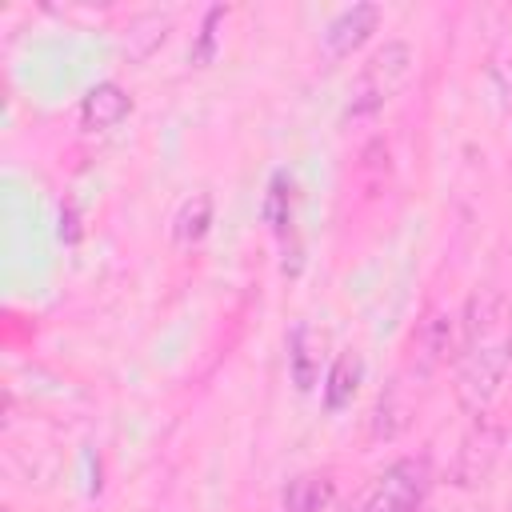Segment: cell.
<instances>
[{
    "label": "cell",
    "mask_w": 512,
    "mask_h": 512,
    "mask_svg": "<svg viewBox=\"0 0 512 512\" xmlns=\"http://www.w3.org/2000/svg\"><path fill=\"white\" fill-rule=\"evenodd\" d=\"M376 24H380V8H376V4H352V8H344V12L332 16V24L324 28V52H328L332 60L352 56V52L376 32Z\"/></svg>",
    "instance_id": "8992f818"
},
{
    "label": "cell",
    "mask_w": 512,
    "mask_h": 512,
    "mask_svg": "<svg viewBox=\"0 0 512 512\" xmlns=\"http://www.w3.org/2000/svg\"><path fill=\"white\" fill-rule=\"evenodd\" d=\"M220 20H224V8H220V4L204 12L200 36H196V44H192V64H196V68H204V64L216 56V40H220V36H216V24H220Z\"/></svg>",
    "instance_id": "4fadbf2b"
},
{
    "label": "cell",
    "mask_w": 512,
    "mask_h": 512,
    "mask_svg": "<svg viewBox=\"0 0 512 512\" xmlns=\"http://www.w3.org/2000/svg\"><path fill=\"white\" fill-rule=\"evenodd\" d=\"M264 220L272 224L276 236H284L288 224H292V180H288L284 172H276V176L268 180V192H264Z\"/></svg>",
    "instance_id": "7c38bea8"
},
{
    "label": "cell",
    "mask_w": 512,
    "mask_h": 512,
    "mask_svg": "<svg viewBox=\"0 0 512 512\" xmlns=\"http://www.w3.org/2000/svg\"><path fill=\"white\" fill-rule=\"evenodd\" d=\"M508 368H512V340L500 332V324L468 340L460 348V368H456V404L468 416H484Z\"/></svg>",
    "instance_id": "6da1fadb"
},
{
    "label": "cell",
    "mask_w": 512,
    "mask_h": 512,
    "mask_svg": "<svg viewBox=\"0 0 512 512\" xmlns=\"http://www.w3.org/2000/svg\"><path fill=\"white\" fill-rule=\"evenodd\" d=\"M360 376H364V360H360V352H352V348L340 352V356L332 360L328 376H324V408H328V412L348 408L352 396L360 392Z\"/></svg>",
    "instance_id": "9c48e42d"
},
{
    "label": "cell",
    "mask_w": 512,
    "mask_h": 512,
    "mask_svg": "<svg viewBox=\"0 0 512 512\" xmlns=\"http://www.w3.org/2000/svg\"><path fill=\"white\" fill-rule=\"evenodd\" d=\"M428 488H432L428 456H404L380 472V480L364 500V512H420Z\"/></svg>",
    "instance_id": "3957f363"
},
{
    "label": "cell",
    "mask_w": 512,
    "mask_h": 512,
    "mask_svg": "<svg viewBox=\"0 0 512 512\" xmlns=\"http://www.w3.org/2000/svg\"><path fill=\"white\" fill-rule=\"evenodd\" d=\"M500 440L504 432L488 420H476V428L464 436L460 452H456V464H452V484L456 488H472V484H484V476L492 472L496 456H500Z\"/></svg>",
    "instance_id": "277c9868"
},
{
    "label": "cell",
    "mask_w": 512,
    "mask_h": 512,
    "mask_svg": "<svg viewBox=\"0 0 512 512\" xmlns=\"http://www.w3.org/2000/svg\"><path fill=\"white\" fill-rule=\"evenodd\" d=\"M132 112V96L116 80H100L80 100V128L84 132H108Z\"/></svg>",
    "instance_id": "52a82bcc"
},
{
    "label": "cell",
    "mask_w": 512,
    "mask_h": 512,
    "mask_svg": "<svg viewBox=\"0 0 512 512\" xmlns=\"http://www.w3.org/2000/svg\"><path fill=\"white\" fill-rule=\"evenodd\" d=\"M412 48L404 40H388L384 48H376L368 56V64L360 68L352 92H348V108H344V120H364L372 112H380L412 76Z\"/></svg>",
    "instance_id": "7a4b0ae2"
},
{
    "label": "cell",
    "mask_w": 512,
    "mask_h": 512,
    "mask_svg": "<svg viewBox=\"0 0 512 512\" xmlns=\"http://www.w3.org/2000/svg\"><path fill=\"white\" fill-rule=\"evenodd\" d=\"M448 344H452V320L444 312H432L412 336V368L420 380L432 376V368L448 356Z\"/></svg>",
    "instance_id": "ba28073f"
},
{
    "label": "cell",
    "mask_w": 512,
    "mask_h": 512,
    "mask_svg": "<svg viewBox=\"0 0 512 512\" xmlns=\"http://www.w3.org/2000/svg\"><path fill=\"white\" fill-rule=\"evenodd\" d=\"M332 496L328 476H296L284 492V512H324Z\"/></svg>",
    "instance_id": "8fae6325"
},
{
    "label": "cell",
    "mask_w": 512,
    "mask_h": 512,
    "mask_svg": "<svg viewBox=\"0 0 512 512\" xmlns=\"http://www.w3.org/2000/svg\"><path fill=\"white\" fill-rule=\"evenodd\" d=\"M208 228H212V196H208V192H192V196L176 208V216H172V236H176V244L188 248V244L204 240Z\"/></svg>",
    "instance_id": "30bf717a"
},
{
    "label": "cell",
    "mask_w": 512,
    "mask_h": 512,
    "mask_svg": "<svg viewBox=\"0 0 512 512\" xmlns=\"http://www.w3.org/2000/svg\"><path fill=\"white\" fill-rule=\"evenodd\" d=\"M324 348H328V336L320 328H312L308 320H300L288 336V376L296 384V392H312L316 380H320V368H324Z\"/></svg>",
    "instance_id": "5b68a950"
},
{
    "label": "cell",
    "mask_w": 512,
    "mask_h": 512,
    "mask_svg": "<svg viewBox=\"0 0 512 512\" xmlns=\"http://www.w3.org/2000/svg\"><path fill=\"white\" fill-rule=\"evenodd\" d=\"M344 512H364V504H360V508H344Z\"/></svg>",
    "instance_id": "5bb4252c"
}]
</instances>
